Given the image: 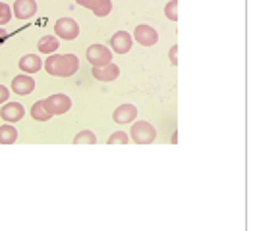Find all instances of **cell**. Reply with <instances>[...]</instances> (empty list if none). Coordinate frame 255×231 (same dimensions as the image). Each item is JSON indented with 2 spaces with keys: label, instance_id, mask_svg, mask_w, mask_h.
I'll return each instance as SVG.
<instances>
[{
  "label": "cell",
  "instance_id": "obj_6",
  "mask_svg": "<svg viewBox=\"0 0 255 231\" xmlns=\"http://www.w3.org/2000/svg\"><path fill=\"white\" fill-rule=\"evenodd\" d=\"M133 39H135V43L141 46H153L159 43V33L157 29H153L151 25H137L135 29H133V35H131Z\"/></svg>",
  "mask_w": 255,
  "mask_h": 231
},
{
  "label": "cell",
  "instance_id": "obj_12",
  "mask_svg": "<svg viewBox=\"0 0 255 231\" xmlns=\"http://www.w3.org/2000/svg\"><path fill=\"white\" fill-rule=\"evenodd\" d=\"M137 118V108L133 104H120L112 112V120L120 125H126V123H133Z\"/></svg>",
  "mask_w": 255,
  "mask_h": 231
},
{
  "label": "cell",
  "instance_id": "obj_23",
  "mask_svg": "<svg viewBox=\"0 0 255 231\" xmlns=\"http://www.w3.org/2000/svg\"><path fill=\"white\" fill-rule=\"evenodd\" d=\"M168 58H170V64H172V66H178V46H176V45L170 48Z\"/></svg>",
  "mask_w": 255,
  "mask_h": 231
},
{
  "label": "cell",
  "instance_id": "obj_2",
  "mask_svg": "<svg viewBox=\"0 0 255 231\" xmlns=\"http://www.w3.org/2000/svg\"><path fill=\"white\" fill-rule=\"evenodd\" d=\"M157 139V129L149 122H133L129 129V141H133L135 145H151Z\"/></svg>",
  "mask_w": 255,
  "mask_h": 231
},
{
  "label": "cell",
  "instance_id": "obj_7",
  "mask_svg": "<svg viewBox=\"0 0 255 231\" xmlns=\"http://www.w3.org/2000/svg\"><path fill=\"white\" fill-rule=\"evenodd\" d=\"M133 45V37L128 31H116L111 39V48L114 54H128Z\"/></svg>",
  "mask_w": 255,
  "mask_h": 231
},
{
  "label": "cell",
  "instance_id": "obj_11",
  "mask_svg": "<svg viewBox=\"0 0 255 231\" xmlns=\"http://www.w3.org/2000/svg\"><path fill=\"white\" fill-rule=\"evenodd\" d=\"M12 14L17 19H31L37 14V2L35 0H16L12 6Z\"/></svg>",
  "mask_w": 255,
  "mask_h": 231
},
{
  "label": "cell",
  "instance_id": "obj_4",
  "mask_svg": "<svg viewBox=\"0 0 255 231\" xmlns=\"http://www.w3.org/2000/svg\"><path fill=\"white\" fill-rule=\"evenodd\" d=\"M43 104H45V108L48 110L50 116H62V114H66L72 108V100H70L68 94L56 92V94H50L48 98H45Z\"/></svg>",
  "mask_w": 255,
  "mask_h": 231
},
{
  "label": "cell",
  "instance_id": "obj_22",
  "mask_svg": "<svg viewBox=\"0 0 255 231\" xmlns=\"http://www.w3.org/2000/svg\"><path fill=\"white\" fill-rule=\"evenodd\" d=\"M8 98H10V89L4 87V85H0V104L8 102Z\"/></svg>",
  "mask_w": 255,
  "mask_h": 231
},
{
  "label": "cell",
  "instance_id": "obj_19",
  "mask_svg": "<svg viewBox=\"0 0 255 231\" xmlns=\"http://www.w3.org/2000/svg\"><path fill=\"white\" fill-rule=\"evenodd\" d=\"M164 15H166V19H170V21H178V0H170V2L164 6Z\"/></svg>",
  "mask_w": 255,
  "mask_h": 231
},
{
  "label": "cell",
  "instance_id": "obj_9",
  "mask_svg": "<svg viewBox=\"0 0 255 231\" xmlns=\"http://www.w3.org/2000/svg\"><path fill=\"white\" fill-rule=\"evenodd\" d=\"M35 91V79L29 74H21L12 79V92H16L19 96H27Z\"/></svg>",
  "mask_w": 255,
  "mask_h": 231
},
{
  "label": "cell",
  "instance_id": "obj_18",
  "mask_svg": "<svg viewBox=\"0 0 255 231\" xmlns=\"http://www.w3.org/2000/svg\"><path fill=\"white\" fill-rule=\"evenodd\" d=\"M97 143V137L93 131H89V129H83L80 131L76 137H74V145H95Z\"/></svg>",
  "mask_w": 255,
  "mask_h": 231
},
{
  "label": "cell",
  "instance_id": "obj_20",
  "mask_svg": "<svg viewBox=\"0 0 255 231\" xmlns=\"http://www.w3.org/2000/svg\"><path fill=\"white\" fill-rule=\"evenodd\" d=\"M107 143H109V145H128V143H129V137H128L124 131H114Z\"/></svg>",
  "mask_w": 255,
  "mask_h": 231
},
{
  "label": "cell",
  "instance_id": "obj_8",
  "mask_svg": "<svg viewBox=\"0 0 255 231\" xmlns=\"http://www.w3.org/2000/svg\"><path fill=\"white\" fill-rule=\"evenodd\" d=\"M25 116V108L19 102H4L0 108V118L6 123H17L19 120H23Z\"/></svg>",
  "mask_w": 255,
  "mask_h": 231
},
{
  "label": "cell",
  "instance_id": "obj_10",
  "mask_svg": "<svg viewBox=\"0 0 255 231\" xmlns=\"http://www.w3.org/2000/svg\"><path fill=\"white\" fill-rule=\"evenodd\" d=\"M91 76L95 77L97 81H103V83H109V81H116L120 76V68L116 64H105V66H97L91 70Z\"/></svg>",
  "mask_w": 255,
  "mask_h": 231
},
{
  "label": "cell",
  "instance_id": "obj_15",
  "mask_svg": "<svg viewBox=\"0 0 255 231\" xmlns=\"http://www.w3.org/2000/svg\"><path fill=\"white\" fill-rule=\"evenodd\" d=\"M17 141V129L14 123L0 125V145H14Z\"/></svg>",
  "mask_w": 255,
  "mask_h": 231
},
{
  "label": "cell",
  "instance_id": "obj_5",
  "mask_svg": "<svg viewBox=\"0 0 255 231\" xmlns=\"http://www.w3.org/2000/svg\"><path fill=\"white\" fill-rule=\"evenodd\" d=\"M87 62L97 68V66H105V64H111L112 62V52L111 48H107L105 45H91L87 48Z\"/></svg>",
  "mask_w": 255,
  "mask_h": 231
},
{
  "label": "cell",
  "instance_id": "obj_13",
  "mask_svg": "<svg viewBox=\"0 0 255 231\" xmlns=\"http://www.w3.org/2000/svg\"><path fill=\"white\" fill-rule=\"evenodd\" d=\"M17 68L21 70V74H37L43 70V60L37 56V54H25L21 56L19 62H17Z\"/></svg>",
  "mask_w": 255,
  "mask_h": 231
},
{
  "label": "cell",
  "instance_id": "obj_25",
  "mask_svg": "<svg viewBox=\"0 0 255 231\" xmlns=\"http://www.w3.org/2000/svg\"><path fill=\"white\" fill-rule=\"evenodd\" d=\"M4 37H8V33H6L4 27H0V41H4Z\"/></svg>",
  "mask_w": 255,
  "mask_h": 231
},
{
  "label": "cell",
  "instance_id": "obj_3",
  "mask_svg": "<svg viewBox=\"0 0 255 231\" xmlns=\"http://www.w3.org/2000/svg\"><path fill=\"white\" fill-rule=\"evenodd\" d=\"M54 33L58 39L74 41L80 35V23L74 17H58V21L54 23Z\"/></svg>",
  "mask_w": 255,
  "mask_h": 231
},
{
  "label": "cell",
  "instance_id": "obj_14",
  "mask_svg": "<svg viewBox=\"0 0 255 231\" xmlns=\"http://www.w3.org/2000/svg\"><path fill=\"white\" fill-rule=\"evenodd\" d=\"M58 46H60L58 37H52V35H45V37H41V39H39V43H37V48H39V52H41V54H54V52L58 50Z\"/></svg>",
  "mask_w": 255,
  "mask_h": 231
},
{
  "label": "cell",
  "instance_id": "obj_24",
  "mask_svg": "<svg viewBox=\"0 0 255 231\" xmlns=\"http://www.w3.org/2000/svg\"><path fill=\"white\" fill-rule=\"evenodd\" d=\"M76 2H78V4H80V6H83V8H91V6H93V2H95V0H76Z\"/></svg>",
  "mask_w": 255,
  "mask_h": 231
},
{
  "label": "cell",
  "instance_id": "obj_16",
  "mask_svg": "<svg viewBox=\"0 0 255 231\" xmlns=\"http://www.w3.org/2000/svg\"><path fill=\"white\" fill-rule=\"evenodd\" d=\"M89 10H91L93 15H97V17H107V15L112 12V2L111 0H95Z\"/></svg>",
  "mask_w": 255,
  "mask_h": 231
},
{
  "label": "cell",
  "instance_id": "obj_17",
  "mask_svg": "<svg viewBox=\"0 0 255 231\" xmlns=\"http://www.w3.org/2000/svg\"><path fill=\"white\" fill-rule=\"evenodd\" d=\"M31 118L33 120H37V122H48L52 116L48 114V110L45 108L43 100H37V102L31 106Z\"/></svg>",
  "mask_w": 255,
  "mask_h": 231
},
{
  "label": "cell",
  "instance_id": "obj_1",
  "mask_svg": "<svg viewBox=\"0 0 255 231\" xmlns=\"http://www.w3.org/2000/svg\"><path fill=\"white\" fill-rule=\"evenodd\" d=\"M80 70V58L76 54H48L45 72L52 77H72Z\"/></svg>",
  "mask_w": 255,
  "mask_h": 231
},
{
  "label": "cell",
  "instance_id": "obj_21",
  "mask_svg": "<svg viewBox=\"0 0 255 231\" xmlns=\"http://www.w3.org/2000/svg\"><path fill=\"white\" fill-rule=\"evenodd\" d=\"M10 19H12V6H8V4H4V2H0V27H2V25H6Z\"/></svg>",
  "mask_w": 255,
  "mask_h": 231
}]
</instances>
